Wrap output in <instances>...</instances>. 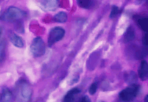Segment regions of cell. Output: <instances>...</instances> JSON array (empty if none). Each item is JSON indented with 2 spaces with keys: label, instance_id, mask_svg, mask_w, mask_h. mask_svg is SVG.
I'll return each instance as SVG.
<instances>
[{
  "label": "cell",
  "instance_id": "cell-23",
  "mask_svg": "<svg viewBox=\"0 0 148 102\" xmlns=\"http://www.w3.org/2000/svg\"><path fill=\"white\" fill-rule=\"evenodd\" d=\"M2 100V97H1V95L0 94V101Z\"/></svg>",
  "mask_w": 148,
  "mask_h": 102
},
{
  "label": "cell",
  "instance_id": "cell-4",
  "mask_svg": "<svg viewBox=\"0 0 148 102\" xmlns=\"http://www.w3.org/2000/svg\"><path fill=\"white\" fill-rule=\"evenodd\" d=\"M65 31L62 27H54L50 31L48 36V43L49 47L61 41L64 36Z\"/></svg>",
  "mask_w": 148,
  "mask_h": 102
},
{
  "label": "cell",
  "instance_id": "cell-2",
  "mask_svg": "<svg viewBox=\"0 0 148 102\" xmlns=\"http://www.w3.org/2000/svg\"><path fill=\"white\" fill-rule=\"evenodd\" d=\"M140 87L136 84H131L126 88L119 92L118 98L119 100L127 102L133 100L139 94Z\"/></svg>",
  "mask_w": 148,
  "mask_h": 102
},
{
  "label": "cell",
  "instance_id": "cell-8",
  "mask_svg": "<svg viewBox=\"0 0 148 102\" xmlns=\"http://www.w3.org/2000/svg\"><path fill=\"white\" fill-rule=\"evenodd\" d=\"M21 97L25 101H28L32 95V91L29 86L27 84H24L22 85L21 90Z\"/></svg>",
  "mask_w": 148,
  "mask_h": 102
},
{
  "label": "cell",
  "instance_id": "cell-9",
  "mask_svg": "<svg viewBox=\"0 0 148 102\" xmlns=\"http://www.w3.org/2000/svg\"><path fill=\"white\" fill-rule=\"evenodd\" d=\"M124 77L125 81L131 84H135L137 81V75L132 71L125 72L124 73Z\"/></svg>",
  "mask_w": 148,
  "mask_h": 102
},
{
  "label": "cell",
  "instance_id": "cell-22",
  "mask_svg": "<svg viewBox=\"0 0 148 102\" xmlns=\"http://www.w3.org/2000/svg\"><path fill=\"white\" fill-rule=\"evenodd\" d=\"M1 34H2V31H1V29H0V38H1Z\"/></svg>",
  "mask_w": 148,
  "mask_h": 102
},
{
  "label": "cell",
  "instance_id": "cell-7",
  "mask_svg": "<svg viewBox=\"0 0 148 102\" xmlns=\"http://www.w3.org/2000/svg\"><path fill=\"white\" fill-rule=\"evenodd\" d=\"M10 40L12 44L16 47L22 48L24 46V42L22 38L14 33L10 35Z\"/></svg>",
  "mask_w": 148,
  "mask_h": 102
},
{
  "label": "cell",
  "instance_id": "cell-3",
  "mask_svg": "<svg viewBox=\"0 0 148 102\" xmlns=\"http://www.w3.org/2000/svg\"><path fill=\"white\" fill-rule=\"evenodd\" d=\"M30 49L33 56L36 58L43 56L46 52V46L44 41L40 37L35 38L32 42Z\"/></svg>",
  "mask_w": 148,
  "mask_h": 102
},
{
  "label": "cell",
  "instance_id": "cell-20",
  "mask_svg": "<svg viewBox=\"0 0 148 102\" xmlns=\"http://www.w3.org/2000/svg\"><path fill=\"white\" fill-rule=\"evenodd\" d=\"M79 101L80 102H89L90 101V100L87 96H85L82 97L80 100H79Z\"/></svg>",
  "mask_w": 148,
  "mask_h": 102
},
{
  "label": "cell",
  "instance_id": "cell-1",
  "mask_svg": "<svg viewBox=\"0 0 148 102\" xmlns=\"http://www.w3.org/2000/svg\"><path fill=\"white\" fill-rule=\"evenodd\" d=\"M25 12L15 6H10L1 15V19L5 22H12L18 21L26 16Z\"/></svg>",
  "mask_w": 148,
  "mask_h": 102
},
{
  "label": "cell",
  "instance_id": "cell-11",
  "mask_svg": "<svg viewBox=\"0 0 148 102\" xmlns=\"http://www.w3.org/2000/svg\"><path fill=\"white\" fill-rule=\"evenodd\" d=\"M68 16L65 12H60L54 16V21L57 23H64L67 22Z\"/></svg>",
  "mask_w": 148,
  "mask_h": 102
},
{
  "label": "cell",
  "instance_id": "cell-6",
  "mask_svg": "<svg viewBox=\"0 0 148 102\" xmlns=\"http://www.w3.org/2000/svg\"><path fill=\"white\" fill-rule=\"evenodd\" d=\"M138 73L139 78L142 80L145 81L148 79V65L145 60H143L141 62Z\"/></svg>",
  "mask_w": 148,
  "mask_h": 102
},
{
  "label": "cell",
  "instance_id": "cell-21",
  "mask_svg": "<svg viewBox=\"0 0 148 102\" xmlns=\"http://www.w3.org/2000/svg\"><path fill=\"white\" fill-rule=\"evenodd\" d=\"M148 95H147L146 97H145V99H144V101L145 102H148Z\"/></svg>",
  "mask_w": 148,
  "mask_h": 102
},
{
  "label": "cell",
  "instance_id": "cell-16",
  "mask_svg": "<svg viewBox=\"0 0 148 102\" xmlns=\"http://www.w3.org/2000/svg\"><path fill=\"white\" fill-rule=\"evenodd\" d=\"M120 12H121V11L118 7L116 6H113L112 8V10H111L110 15V17L111 18L116 17L118 14L120 13Z\"/></svg>",
  "mask_w": 148,
  "mask_h": 102
},
{
  "label": "cell",
  "instance_id": "cell-15",
  "mask_svg": "<svg viewBox=\"0 0 148 102\" xmlns=\"http://www.w3.org/2000/svg\"><path fill=\"white\" fill-rule=\"evenodd\" d=\"M78 4L82 8H87L91 5V0H77Z\"/></svg>",
  "mask_w": 148,
  "mask_h": 102
},
{
  "label": "cell",
  "instance_id": "cell-19",
  "mask_svg": "<svg viewBox=\"0 0 148 102\" xmlns=\"http://www.w3.org/2000/svg\"><path fill=\"white\" fill-rule=\"evenodd\" d=\"M143 44L145 46H148V34H145L143 39Z\"/></svg>",
  "mask_w": 148,
  "mask_h": 102
},
{
  "label": "cell",
  "instance_id": "cell-14",
  "mask_svg": "<svg viewBox=\"0 0 148 102\" xmlns=\"http://www.w3.org/2000/svg\"><path fill=\"white\" fill-rule=\"evenodd\" d=\"M1 97H2V100L3 101H9L12 99V92L8 88H3L2 90Z\"/></svg>",
  "mask_w": 148,
  "mask_h": 102
},
{
  "label": "cell",
  "instance_id": "cell-10",
  "mask_svg": "<svg viewBox=\"0 0 148 102\" xmlns=\"http://www.w3.org/2000/svg\"><path fill=\"white\" fill-rule=\"evenodd\" d=\"M80 92V90L78 88H74L70 90L65 95L64 98V101L67 102L74 101V96Z\"/></svg>",
  "mask_w": 148,
  "mask_h": 102
},
{
  "label": "cell",
  "instance_id": "cell-13",
  "mask_svg": "<svg viewBox=\"0 0 148 102\" xmlns=\"http://www.w3.org/2000/svg\"><path fill=\"white\" fill-rule=\"evenodd\" d=\"M134 30L132 27H129L127 28L124 36V40L127 42L131 41L134 38Z\"/></svg>",
  "mask_w": 148,
  "mask_h": 102
},
{
  "label": "cell",
  "instance_id": "cell-18",
  "mask_svg": "<svg viewBox=\"0 0 148 102\" xmlns=\"http://www.w3.org/2000/svg\"><path fill=\"white\" fill-rule=\"evenodd\" d=\"M5 44L2 42L0 44V63L2 61L4 55Z\"/></svg>",
  "mask_w": 148,
  "mask_h": 102
},
{
  "label": "cell",
  "instance_id": "cell-12",
  "mask_svg": "<svg viewBox=\"0 0 148 102\" xmlns=\"http://www.w3.org/2000/svg\"><path fill=\"white\" fill-rule=\"evenodd\" d=\"M137 24L138 27L144 31H148V18H138L137 20Z\"/></svg>",
  "mask_w": 148,
  "mask_h": 102
},
{
  "label": "cell",
  "instance_id": "cell-5",
  "mask_svg": "<svg viewBox=\"0 0 148 102\" xmlns=\"http://www.w3.org/2000/svg\"><path fill=\"white\" fill-rule=\"evenodd\" d=\"M59 4V0H42L40 6L45 12H54L58 8Z\"/></svg>",
  "mask_w": 148,
  "mask_h": 102
},
{
  "label": "cell",
  "instance_id": "cell-17",
  "mask_svg": "<svg viewBox=\"0 0 148 102\" xmlns=\"http://www.w3.org/2000/svg\"><path fill=\"white\" fill-rule=\"evenodd\" d=\"M98 85L96 83H93L90 86L89 89V92L91 95H93L96 92L97 89Z\"/></svg>",
  "mask_w": 148,
  "mask_h": 102
}]
</instances>
